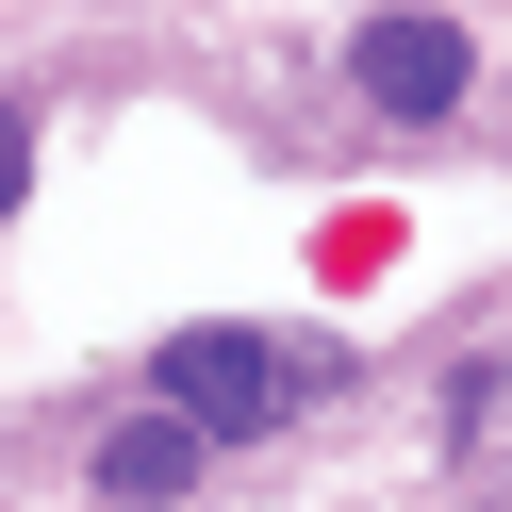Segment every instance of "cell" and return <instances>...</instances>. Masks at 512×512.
Wrapping results in <instances>:
<instances>
[{
	"label": "cell",
	"instance_id": "3",
	"mask_svg": "<svg viewBox=\"0 0 512 512\" xmlns=\"http://www.w3.org/2000/svg\"><path fill=\"white\" fill-rule=\"evenodd\" d=\"M199 446H215L199 413H133V430H100V496L116 512H166L182 479H199Z\"/></svg>",
	"mask_w": 512,
	"mask_h": 512
},
{
	"label": "cell",
	"instance_id": "1",
	"mask_svg": "<svg viewBox=\"0 0 512 512\" xmlns=\"http://www.w3.org/2000/svg\"><path fill=\"white\" fill-rule=\"evenodd\" d=\"M149 397L199 413L215 446H265L281 413L314 397V347H281V331H166V347H149Z\"/></svg>",
	"mask_w": 512,
	"mask_h": 512
},
{
	"label": "cell",
	"instance_id": "2",
	"mask_svg": "<svg viewBox=\"0 0 512 512\" xmlns=\"http://www.w3.org/2000/svg\"><path fill=\"white\" fill-rule=\"evenodd\" d=\"M347 83H364L380 116H446V100H463V34H446V17H364Z\"/></svg>",
	"mask_w": 512,
	"mask_h": 512
}]
</instances>
